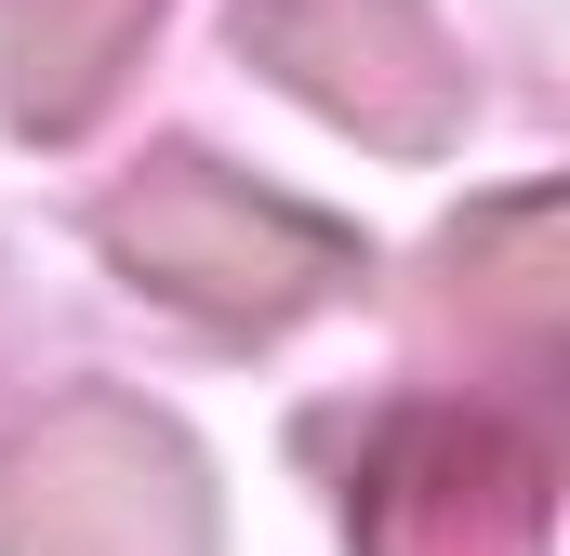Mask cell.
<instances>
[{
  "mask_svg": "<svg viewBox=\"0 0 570 556\" xmlns=\"http://www.w3.org/2000/svg\"><path fill=\"white\" fill-rule=\"evenodd\" d=\"M107 252H120V278H146L159 305H186V318H213V331H279V318H305L332 278H358V239H345L332 212H292V199L239 186V172L199 159V146L146 159L134 186L107 199Z\"/></svg>",
  "mask_w": 570,
  "mask_h": 556,
  "instance_id": "cell-1",
  "label": "cell"
},
{
  "mask_svg": "<svg viewBox=\"0 0 570 556\" xmlns=\"http://www.w3.org/2000/svg\"><path fill=\"white\" fill-rule=\"evenodd\" d=\"M0 556H213L199 450L134 398H53L0 437Z\"/></svg>",
  "mask_w": 570,
  "mask_h": 556,
  "instance_id": "cell-2",
  "label": "cell"
},
{
  "mask_svg": "<svg viewBox=\"0 0 570 556\" xmlns=\"http://www.w3.org/2000/svg\"><path fill=\"white\" fill-rule=\"evenodd\" d=\"M558 464L504 411H399L358 464V556H544Z\"/></svg>",
  "mask_w": 570,
  "mask_h": 556,
  "instance_id": "cell-3",
  "label": "cell"
},
{
  "mask_svg": "<svg viewBox=\"0 0 570 556\" xmlns=\"http://www.w3.org/2000/svg\"><path fill=\"white\" fill-rule=\"evenodd\" d=\"M239 53L305 93L358 146H451L464 133V67L425 0H239Z\"/></svg>",
  "mask_w": 570,
  "mask_h": 556,
  "instance_id": "cell-4",
  "label": "cell"
},
{
  "mask_svg": "<svg viewBox=\"0 0 570 556\" xmlns=\"http://www.w3.org/2000/svg\"><path fill=\"white\" fill-rule=\"evenodd\" d=\"M159 0H0V107L13 133H94L134 80Z\"/></svg>",
  "mask_w": 570,
  "mask_h": 556,
  "instance_id": "cell-5",
  "label": "cell"
},
{
  "mask_svg": "<svg viewBox=\"0 0 570 556\" xmlns=\"http://www.w3.org/2000/svg\"><path fill=\"white\" fill-rule=\"evenodd\" d=\"M570 212L558 199H504V212H478L464 239H451V305H464V331L478 345H504L518 371H544L558 358V318H570V266H558Z\"/></svg>",
  "mask_w": 570,
  "mask_h": 556,
  "instance_id": "cell-6",
  "label": "cell"
}]
</instances>
